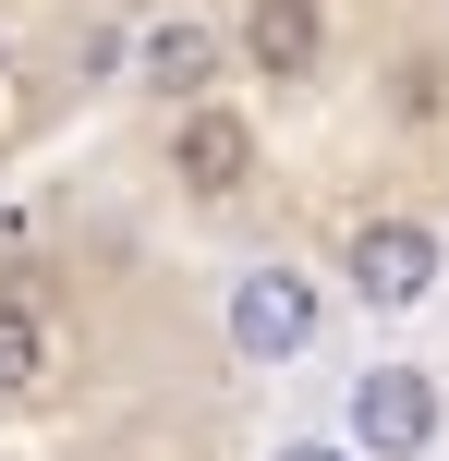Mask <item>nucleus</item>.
<instances>
[{"label":"nucleus","mask_w":449,"mask_h":461,"mask_svg":"<svg viewBox=\"0 0 449 461\" xmlns=\"http://www.w3.org/2000/svg\"><path fill=\"white\" fill-rule=\"evenodd\" d=\"M316 49H328V13H316V0H256V13H243V61H256L267 86H304Z\"/></svg>","instance_id":"nucleus-5"},{"label":"nucleus","mask_w":449,"mask_h":461,"mask_svg":"<svg viewBox=\"0 0 449 461\" xmlns=\"http://www.w3.org/2000/svg\"><path fill=\"white\" fill-rule=\"evenodd\" d=\"M340 279H353L377 316H413V303L437 292V230H426V219H353V243H340Z\"/></svg>","instance_id":"nucleus-3"},{"label":"nucleus","mask_w":449,"mask_h":461,"mask_svg":"<svg viewBox=\"0 0 449 461\" xmlns=\"http://www.w3.org/2000/svg\"><path fill=\"white\" fill-rule=\"evenodd\" d=\"M437 425H449V401H437L426 365H364L353 401H340V438H353L364 461H426Z\"/></svg>","instance_id":"nucleus-1"},{"label":"nucleus","mask_w":449,"mask_h":461,"mask_svg":"<svg viewBox=\"0 0 449 461\" xmlns=\"http://www.w3.org/2000/svg\"><path fill=\"white\" fill-rule=\"evenodd\" d=\"M219 316H231V352H243V365H292V352H316V328H328V292H316L304 267H280V255H267V267L231 279V303H219Z\"/></svg>","instance_id":"nucleus-2"},{"label":"nucleus","mask_w":449,"mask_h":461,"mask_svg":"<svg viewBox=\"0 0 449 461\" xmlns=\"http://www.w3.org/2000/svg\"><path fill=\"white\" fill-rule=\"evenodd\" d=\"M37 389H49V316L0 292V401H37Z\"/></svg>","instance_id":"nucleus-6"},{"label":"nucleus","mask_w":449,"mask_h":461,"mask_svg":"<svg viewBox=\"0 0 449 461\" xmlns=\"http://www.w3.org/2000/svg\"><path fill=\"white\" fill-rule=\"evenodd\" d=\"M280 461H364V449H328V438H292Z\"/></svg>","instance_id":"nucleus-8"},{"label":"nucleus","mask_w":449,"mask_h":461,"mask_svg":"<svg viewBox=\"0 0 449 461\" xmlns=\"http://www.w3.org/2000/svg\"><path fill=\"white\" fill-rule=\"evenodd\" d=\"M170 183L207 194V207H219V194H243V183H256V122L219 110V97H194V110L170 122Z\"/></svg>","instance_id":"nucleus-4"},{"label":"nucleus","mask_w":449,"mask_h":461,"mask_svg":"<svg viewBox=\"0 0 449 461\" xmlns=\"http://www.w3.org/2000/svg\"><path fill=\"white\" fill-rule=\"evenodd\" d=\"M0 61H13V49H0Z\"/></svg>","instance_id":"nucleus-9"},{"label":"nucleus","mask_w":449,"mask_h":461,"mask_svg":"<svg viewBox=\"0 0 449 461\" xmlns=\"http://www.w3.org/2000/svg\"><path fill=\"white\" fill-rule=\"evenodd\" d=\"M207 73H219L207 24H158V37H146V86H158V97H207Z\"/></svg>","instance_id":"nucleus-7"}]
</instances>
